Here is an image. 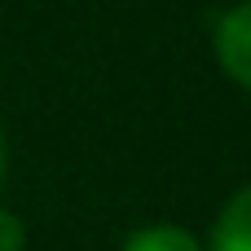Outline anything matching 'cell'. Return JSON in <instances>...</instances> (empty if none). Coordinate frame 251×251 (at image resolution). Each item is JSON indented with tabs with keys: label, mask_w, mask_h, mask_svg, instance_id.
<instances>
[{
	"label": "cell",
	"mask_w": 251,
	"mask_h": 251,
	"mask_svg": "<svg viewBox=\"0 0 251 251\" xmlns=\"http://www.w3.org/2000/svg\"><path fill=\"white\" fill-rule=\"evenodd\" d=\"M212 49H216V62L221 71L251 93V0L234 4L221 13L216 31H212Z\"/></svg>",
	"instance_id": "cell-1"
},
{
	"label": "cell",
	"mask_w": 251,
	"mask_h": 251,
	"mask_svg": "<svg viewBox=\"0 0 251 251\" xmlns=\"http://www.w3.org/2000/svg\"><path fill=\"white\" fill-rule=\"evenodd\" d=\"M207 251H251V185H243L216 216Z\"/></svg>",
	"instance_id": "cell-2"
},
{
	"label": "cell",
	"mask_w": 251,
	"mask_h": 251,
	"mask_svg": "<svg viewBox=\"0 0 251 251\" xmlns=\"http://www.w3.org/2000/svg\"><path fill=\"white\" fill-rule=\"evenodd\" d=\"M119 251H203V243H199L190 229L159 221V225H141V229H132V234L124 238V247H119Z\"/></svg>",
	"instance_id": "cell-3"
},
{
	"label": "cell",
	"mask_w": 251,
	"mask_h": 251,
	"mask_svg": "<svg viewBox=\"0 0 251 251\" xmlns=\"http://www.w3.org/2000/svg\"><path fill=\"white\" fill-rule=\"evenodd\" d=\"M0 251H26V225L9 207H0Z\"/></svg>",
	"instance_id": "cell-4"
},
{
	"label": "cell",
	"mask_w": 251,
	"mask_h": 251,
	"mask_svg": "<svg viewBox=\"0 0 251 251\" xmlns=\"http://www.w3.org/2000/svg\"><path fill=\"white\" fill-rule=\"evenodd\" d=\"M4 163H9V150H4V132H0V185H4Z\"/></svg>",
	"instance_id": "cell-5"
}]
</instances>
